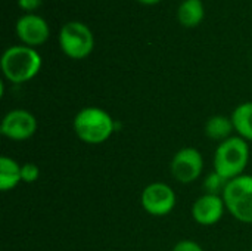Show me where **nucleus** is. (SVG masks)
<instances>
[{
	"label": "nucleus",
	"instance_id": "nucleus-7",
	"mask_svg": "<svg viewBox=\"0 0 252 251\" xmlns=\"http://www.w3.org/2000/svg\"><path fill=\"white\" fill-rule=\"evenodd\" d=\"M204 170V157L199 149L186 146L179 149L170 163L171 176L183 185L196 182Z\"/></svg>",
	"mask_w": 252,
	"mask_h": 251
},
{
	"label": "nucleus",
	"instance_id": "nucleus-1",
	"mask_svg": "<svg viewBox=\"0 0 252 251\" xmlns=\"http://www.w3.org/2000/svg\"><path fill=\"white\" fill-rule=\"evenodd\" d=\"M43 59L40 53L30 46L16 44L7 47L0 59L4 78L13 84H22L32 80L41 70Z\"/></svg>",
	"mask_w": 252,
	"mask_h": 251
},
{
	"label": "nucleus",
	"instance_id": "nucleus-8",
	"mask_svg": "<svg viewBox=\"0 0 252 251\" xmlns=\"http://www.w3.org/2000/svg\"><path fill=\"white\" fill-rule=\"evenodd\" d=\"M38 123L32 112L24 109V108H15L6 112V115L1 120L0 133L16 142H22L27 139H31L37 132Z\"/></svg>",
	"mask_w": 252,
	"mask_h": 251
},
{
	"label": "nucleus",
	"instance_id": "nucleus-15",
	"mask_svg": "<svg viewBox=\"0 0 252 251\" xmlns=\"http://www.w3.org/2000/svg\"><path fill=\"white\" fill-rule=\"evenodd\" d=\"M227 182L223 176H220L217 172H213L210 173L205 180H204V189H205V194H211V195H223L226 186H227Z\"/></svg>",
	"mask_w": 252,
	"mask_h": 251
},
{
	"label": "nucleus",
	"instance_id": "nucleus-17",
	"mask_svg": "<svg viewBox=\"0 0 252 251\" xmlns=\"http://www.w3.org/2000/svg\"><path fill=\"white\" fill-rule=\"evenodd\" d=\"M171 251H204V249L192 240H182L179 241Z\"/></svg>",
	"mask_w": 252,
	"mask_h": 251
},
{
	"label": "nucleus",
	"instance_id": "nucleus-12",
	"mask_svg": "<svg viewBox=\"0 0 252 251\" xmlns=\"http://www.w3.org/2000/svg\"><path fill=\"white\" fill-rule=\"evenodd\" d=\"M233 132H235L233 121L227 115H221V114L211 115L205 123V135H207V138L211 139V141H217L219 143L229 139V138H232Z\"/></svg>",
	"mask_w": 252,
	"mask_h": 251
},
{
	"label": "nucleus",
	"instance_id": "nucleus-10",
	"mask_svg": "<svg viewBox=\"0 0 252 251\" xmlns=\"http://www.w3.org/2000/svg\"><path fill=\"white\" fill-rule=\"evenodd\" d=\"M226 210L223 197L204 194L198 197L192 206V217L201 226H214L217 225Z\"/></svg>",
	"mask_w": 252,
	"mask_h": 251
},
{
	"label": "nucleus",
	"instance_id": "nucleus-5",
	"mask_svg": "<svg viewBox=\"0 0 252 251\" xmlns=\"http://www.w3.org/2000/svg\"><path fill=\"white\" fill-rule=\"evenodd\" d=\"M59 46L68 58L84 59L94 49V36L86 24L69 21L59 31Z\"/></svg>",
	"mask_w": 252,
	"mask_h": 251
},
{
	"label": "nucleus",
	"instance_id": "nucleus-20",
	"mask_svg": "<svg viewBox=\"0 0 252 251\" xmlns=\"http://www.w3.org/2000/svg\"><path fill=\"white\" fill-rule=\"evenodd\" d=\"M251 251H252V249H251Z\"/></svg>",
	"mask_w": 252,
	"mask_h": 251
},
{
	"label": "nucleus",
	"instance_id": "nucleus-19",
	"mask_svg": "<svg viewBox=\"0 0 252 251\" xmlns=\"http://www.w3.org/2000/svg\"><path fill=\"white\" fill-rule=\"evenodd\" d=\"M139 3H142V4H157V3H159L161 0H137Z\"/></svg>",
	"mask_w": 252,
	"mask_h": 251
},
{
	"label": "nucleus",
	"instance_id": "nucleus-3",
	"mask_svg": "<svg viewBox=\"0 0 252 251\" xmlns=\"http://www.w3.org/2000/svg\"><path fill=\"white\" fill-rule=\"evenodd\" d=\"M250 163V145L241 136L220 142L214 152V172L226 180L242 176Z\"/></svg>",
	"mask_w": 252,
	"mask_h": 251
},
{
	"label": "nucleus",
	"instance_id": "nucleus-9",
	"mask_svg": "<svg viewBox=\"0 0 252 251\" xmlns=\"http://www.w3.org/2000/svg\"><path fill=\"white\" fill-rule=\"evenodd\" d=\"M16 36L22 44L30 47L41 46L47 41L50 36V27L47 21L35 13H27L16 21Z\"/></svg>",
	"mask_w": 252,
	"mask_h": 251
},
{
	"label": "nucleus",
	"instance_id": "nucleus-13",
	"mask_svg": "<svg viewBox=\"0 0 252 251\" xmlns=\"http://www.w3.org/2000/svg\"><path fill=\"white\" fill-rule=\"evenodd\" d=\"M205 9L202 0H183L177 7V19L183 27L192 28L202 22Z\"/></svg>",
	"mask_w": 252,
	"mask_h": 251
},
{
	"label": "nucleus",
	"instance_id": "nucleus-6",
	"mask_svg": "<svg viewBox=\"0 0 252 251\" xmlns=\"http://www.w3.org/2000/svg\"><path fill=\"white\" fill-rule=\"evenodd\" d=\"M140 204L148 215L154 217H164L174 210L177 195L168 183L152 182L142 191Z\"/></svg>",
	"mask_w": 252,
	"mask_h": 251
},
{
	"label": "nucleus",
	"instance_id": "nucleus-4",
	"mask_svg": "<svg viewBox=\"0 0 252 251\" xmlns=\"http://www.w3.org/2000/svg\"><path fill=\"white\" fill-rule=\"evenodd\" d=\"M221 197L227 213L233 219L252 225V175H242L229 180Z\"/></svg>",
	"mask_w": 252,
	"mask_h": 251
},
{
	"label": "nucleus",
	"instance_id": "nucleus-16",
	"mask_svg": "<svg viewBox=\"0 0 252 251\" xmlns=\"http://www.w3.org/2000/svg\"><path fill=\"white\" fill-rule=\"evenodd\" d=\"M21 173H22V182L24 183H28V185L35 183L40 178V167L35 163H24Z\"/></svg>",
	"mask_w": 252,
	"mask_h": 251
},
{
	"label": "nucleus",
	"instance_id": "nucleus-14",
	"mask_svg": "<svg viewBox=\"0 0 252 251\" xmlns=\"http://www.w3.org/2000/svg\"><path fill=\"white\" fill-rule=\"evenodd\" d=\"M230 118L238 136L247 142H252V102H244L238 105L233 109Z\"/></svg>",
	"mask_w": 252,
	"mask_h": 251
},
{
	"label": "nucleus",
	"instance_id": "nucleus-18",
	"mask_svg": "<svg viewBox=\"0 0 252 251\" xmlns=\"http://www.w3.org/2000/svg\"><path fill=\"white\" fill-rule=\"evenodd\" d=\"M41 3H43V0H18V6L28 13L38 9L41 6Z\"/></svg>",
	"mask_w": 252,
	"mask_h": 251
},
{
	"label": "nucleus",
	"instance_id": "nucleus-2",
	"mask_svg": "<svg viewBox=\"0 0 252 251\" xmlns=\"http://www.w3.org/2000/svg\"><path fill=\"white\" fill-rule=\"evenodd\" d=\"M72 129L81 142L87 145H100L114 135L117 123L105 109L99 107H86L75 114Z\"/></svg>",
	"mask_w": 252,
	"mask_h": 251
},
{
	"label": "nucleus",
	"instance_id": "nucleus-11",
	"mask_svg": "<svg viewBox=\"0 0 252 251\" xmlns=\"http://www.w3.org/2000/svg\"><path fill=\"white\" fill-rule=\"evenodd\" d=\"M22 164L16 160L3 155L0 157V191L7 192L15 189L19 183H22Z\"/></svg>",
	"mask_w": 252,
	"mask_h": 251
}]
</instances>
